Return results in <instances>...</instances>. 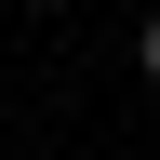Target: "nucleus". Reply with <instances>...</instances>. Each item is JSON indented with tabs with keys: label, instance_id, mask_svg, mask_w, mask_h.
Here are the masks:
<instances>
[{
	"label": "nucleus",
	"instance_id": "1",
	"mask_svg": "<svg viewBox=\"0 0 160 160\" xmlns=\"http://www.w3.org/2000/svg\"><path fill=\"white\" fill-rule=\"evenodd\" d=\"M133 67H147V80H160V13H147V40H133Z\"/></svg>",
	"mask_w": 160,
	"mask_h": 160
}]
</instances>
